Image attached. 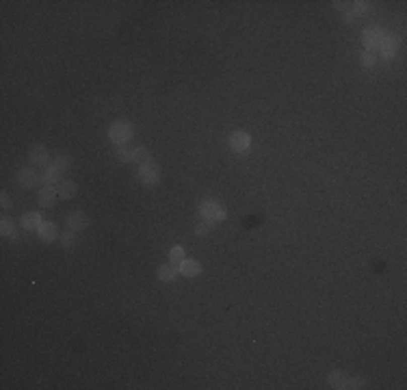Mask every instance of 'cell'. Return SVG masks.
Wrapping results in <instances>:
<instances>
[{
    "mask_svg": "<svg viewBox=\"0 0 407 390\" xmlns=\"http://www.w3.org/2000/svg\"><path fill=\"white\" fill-rule=\"evenodd\" d=\"M199 215L204 217V221H210V223H217V221H223L225 219V208L215 200H206L199 204Z\"/></svg>",
    "mask_w": 407,
    "mask_h": 390,
    "instance_id": "cell-1",
    "label": "cell"
},
{
    "mask_svg": "<svg viewBox=\"0 0 407 390\" xmlns=\"http://www.w3.org/2000/svg\"><path fill=\"white\" fill-rule=\"evenodd\" d=\"M134 130L132 126L128 124V121H115V124L111 126V130H108V137H111L113 143H119V146H123V143H128L130 139H132Z\"/></svg>",
    "mask_w": 407,
    "mask_h": 390,
    "instance_id": "cell-2",
    "label": "cell"
},
{
    "mask_svg": "<svg viewBox=\"0 0 407 390\" xmlns=\"http://www.w3.org/2000/svg\"><path fill=\"white\" fill-rule=\"evenodd\" d=\"M137 178H139V182L143 184H156L158 178H161V167H158L156 163H143L139 167V173H137Z\"/></svg>",
    "mask_w": 407,
    "mask_h": 390,
    "instance_id": "cell-3",
    "label": "cell"
},
{
    "mask_svg": "<svg viewBox=\"0 0 407 390\" xmlns=\"http://www.w3.org/2000/svg\"><path fill=\"white\" fill-rule=\"evenodd\" d=\"M28 161H31L35 167H50L52 158H50L48 148H43V146H33L31 150H28Z\"/></svg>",
    "mask_w": 407,
    "mask_h": 390,
    "instance_id": "cell-4",
    "label": "cell"
},
{
    "mask_svg": "<svg viewBox=\"0 0 407 390\" xmlns=\"http://www.w3.org/2000/svg\"><path fill=\"white\" fill-rule=\"evenodd\" d=\"M362 39H364V46L370 50V52H373V50L379 48V43L383 39V33H381L379 26H368L366 31H364V35H362Z\"/></svg>",
    "mask_w": 407,
    "mask_h": 390,
    "instance_id": "cell-5",
    "label": "cell"
},
{
    "mask_svg": "<svg viewBox=\"0 0 407 390\" xmlns=\"http://www.w3.org/2000/svg\"><path fill=\"white\" fill-rule=\"evenodd\" d=\"M39 173L35 171L33 167H22L20 171H18V182H20V186L22 189H33L35 184L39 182Z\"/></svg>",
    "mask_w": 407,
    "mask_h": 390,
    "instance_id": "cell-6",
    "label": "cell"
},
{
    "mask_svg": "<svg viewBox=\"0 0 407 390\" xmlns=\"http://www.w3.org/2000/svg\"><path fill=\"white\" fill-rule=\"evenodd\" d=\"M87 226H89V217H87V213L83 211H74L67 215V230H72V232H78V230H85Z\"/></svg>",
    "mask_w": 407,
    "mask_h": 390,
    "instance_id": "cell-7",
    "label": "cell"
},
{
    "mask_svg": "<svg viewBox=\"0 0 407 390\" xmlns=\"http://www.w3.org/2000/svg\"><path fill=\"white\" fill-rule=\"evenodd\" d=\"M249 143H251V137L243 133V130H236V133L230 135V148L234 152H245L249 148Z\"/></svg>",
    "mask_w": 407,
    "mask_h": 390,
    "instance_id": "cell-8",
    "label": "cell"
},
{
    "mask_svg": "<svg viewBox=\"0 0 407 390\" xmlns=\"http://www.w3.org/2000/svg\"><path fill=\"white\" fill-rule=\"evenodd\" d=\"M56 186L54 184H43V189L39 191V206L41 208H52L56 200Z\"/></svg>",
    "mask_w": 407,
    "mask_h": 390,
    "instance_id": "cell-9",
    "label": "cell"
},
{
    "mask_svg": "<svg viewBox=\"0 0 407 390\" xmlns=\"http://www.w3.org/2000/svg\"><path fill=\"white\" fill-rule=\"evenodd\" d=\"M178 271L182 273L184 278H197L199 273H201V265L197 263V260H188V258H184L182 263L178 265Z\"/></svg>",
    "mask_w": 407,
    "mask_h": 390,
    "instance_id": "cell-10",
    "label": "cell"
},
{
    "mask_svg": "<svg viewBox=\"0 0 407 390\" xmlns=\"http://www.w3.org/2000/svg\"><path fill=\"white\" fill-rule=\"evenodd\" d=\"M37 234H39L41 241L52 243V241H56V236H59V230H56V223H52V221H43L41 226H39V230H37Z\"/></svg>",
    "mask_w": 407,
    "mask_h": 390,
    "instance_id": "cell-11",
    "label": "cell"
},
{
    "mask_svg": "<svg viewBox=\"0 0 407 390\" xmlns=\"http://www.w3.org/2000/svg\"><path fill=\"white\" fill-rule=\"evenodd\" d=\"M76 191H78V186H76V182H72V180H61V182L56 184V193H59L63 200H72L76 195Z\"/></svg>",
    "mask_w": 407,
    "mask_h": 390,
    "instance_id": "cell-12",
    "label": "cell"
},
{
    "mask_svg": "<svg viewBox=\"0 0 407 390\" xmlns=\"http://www.w3.org/2000/svg\"><path fill=\"white\" fill-rule=\"evenodd\" d=\"M178 273H180V271H178V267L171 263V265H161V267H158L156 276H158V280H161V282H173Z\"/></svg>",
    "mask_w": 407,
    "mask_h": 390,
    "instance_id": "cell-13",
    "label": "cell"
},
{
    "mask_svg": "<svg viewBox=\"0 0 407 390\" xmlns=\"http://www.w3.org/2000/svg\"><path fill=\"white\" fill-rule=\"evenodd\" d=\"M396 48H398V39H396V37H383L381 43H379L381 54H383V56H388V59L396 54Z\"/></svg>",
    "mask_w": 407,
    "mask_h": 390,
    "instance_id": "cell-14",
    "label": "cell"
},
{
    "mask_svg": "<svg viewBox=\"0 0 407 390\" xmlns=\"http://www.w3.org/2000/svg\"><path fill=\"white\" fill-rule=\"evenodd\" d=\"M41 215L39 213H24V217H22V226H24V230H39L41 226Z\"/></svg>",
    "mask_w": 407,
    "mask_h": 390,
    "instance_id": "cell-15",
    "label": "cell"
},
{
    "mask_svg": "<svg viewBox=\"0 0 407 390\" xmlns=\"http://www.w3.org/2000/svg\"><path fill=\"white\" fill-rule=\"evenodd\" d=\"M61 176H63V171H59L56 167L50 165V167H46V173L41 176V180L46 184H54V182H61Z\"/></svg>",
    "mask_w": 407,
    "mask_h": 390,
    "instance_id": "cell-16",
    "label": "cell"
},
{
    "mask_svg": "<svg viewBox=\"0 0 407 390\" xmlns=\"http://www.w3.org/2000/svg\"><path fill=\"white\" fill-rule=\"evenodd\" d=\"M0 232H3V236H13L16 234V221L5 215L3 219H0Z\"/></svg>",
    "mask_w": 407,
    "mask_h": 390,
    "instance_id": "cell-17",
    "label": "cell"
},
{
    "mask_svg": "<svg viewBox=\"0 0 407 390\" xmlns=\"http://www.w3.org/2000/svg\"><path fill=\"white\" fill-rule=\"evenodd\" d=\"M327 384H329L331 388H345L347 377L340 371H333V373H329V377H327Z\"/></svg>",
    "mask_w": 407,
    "mask_h": 390,
    "instance_id": "cell-18",
    "label": "cell"
},
{
    "mask_svg": "<svg viewBox=\"0 0 407 390\" xmlns=\"http://www.w3.org/2000/svg\"><path fill=\"white\" fill-rule=\"evenodd\" d=\"M132 161H137V163H150L152 158H150V152H148V148H134L132 150Z\"/></svg>",
    "mask_w": 407,
    "mask_h": 390,
    "instance_id": "cell-19",
    "label": "cell"
},
{
    "mask_svg": "<svg viewBox=\"0 0 407 390\" xmlns=\"http://www.w3.org/2000/svg\"><path fill=\"white\" fill-rule=\"evenodd\" d=\"M169 260L173 265H180L184 260V249L180 247V245H176V247H171V251H169Z\"/></svg>",
    "mask_w": 407,
    "mask_h": 390,
    "instance_id": "cell-20",
    "label": "cell"
},
{
    "mask_svg": "<svg viewBox=\"0 0 407 390\" xmlns=\"http://www.w3.org/2000/svg\"><path fill=\"white\" fill-rule=\"evenodd\" d=\"M50 165H52V167H56L59 171H67L72 163H70V158H65V156H56V158H54V161L50 163Z\"/></svg>",
    "mask_w": 407,
    "mask_h": 390,
    "instance_id": "cell-21",
    "label": "cell"
},
{
    "mask_svg": "<svg viewBox=\"0 0 407 390\" xmlns=\"http://www.w3.org/2000/svg\"><path fill=\"white\" fill-rule=\"evenodd\" d=\"M360 61H362V65H366V68H375V65H377V54L368 50V52H364V54L360 56Z\"/></svg>",
    "mask_w": 407,
    "mask_h": 390,
    "instance_id": "cell-22",
    "label": "cell"
},
{
    "mask_svg": "<svg viewBox=\"0 0 407 390\" xmlns=\"http://www.w3.org/2000/svg\"><path fill=\"white\" fill-rule=\"evenodd\" d=\"M74 241H76V238H74V232H72V230H65L63 236H61L63 247H65V249H72V247H74Z\"/></svg>",
    "mask_w": 407,
    "mask_h": 390,
    "instance_id": "cell-23",
    "label": "cell"
},
{
    "mask_svg": "<svg viewBox=\"0 0 407 390\" xmlns=\"http://www.w3.org/2000/svg\"><path fill=\"white\" fill-rule=\"evenodd\" d=\"M117 158H119V161H123V163H130V161H132V150H128L126 146H119L117 148Z\"/></svg>",
    "mask_w": 407,
    "mask_h": 390,
    "instance_id": "cell-24",
    "label": "cell"
},
{
    "mask_svg": "<svg viewBox=\"0 0 407 390\" xmlns=\"http://www.w3.org/2000/svg\"><path fill=\"white\" fill-rule=\"evenodd\" d=\"M210 228H213V223H210V221H204V223H199V226H197V230H195V234L201 236V234L210 232Z\"/></svg>",
    "mask_w": 407,
    "mask_h": 390,
    "instance_id": "cell-25",
    "label": "cell"
},
{
    "mask_svg": "<svg viewBox=\"0 0 407 390\" xmlns=\"http://www.w3.org/2000/svg\"><path fill=\"white\" fill-rule=\"evenodd\" d=\"M362 386H364V379H360V377L347 379V384H345V388H362Z\"/></svg>",
    "mask_w": 407,
    "mask_h": 390,
    "instance_id": "cell-26",
    "label": "cell"
},
{
    "mask_svg": "<svg viewBox=\"0 0 407 390\" xmlns=\"http://www.w3.org/2000/svg\"><path fill=\"white\" fill-rule=\"evenodd\" d=\"M0 202H3V208H9V206H11V202H9V198H7V193H3V200H0Z\"/></svg>",
    "mask_w": 407,
    "mask_h": 390,
    "instance_id": "cell-27",
    "label": "cell"
}]
</instances>
